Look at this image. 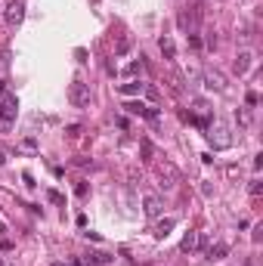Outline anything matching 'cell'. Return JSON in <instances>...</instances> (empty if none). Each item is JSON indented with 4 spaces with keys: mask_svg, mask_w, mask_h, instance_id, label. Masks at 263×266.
<instances>
[{
    "mask_svg": "<svg viewBox=\"0 0 263 266\" xmlns=\"http://www.w3.org/2000/svg\"><path fill=\"white\" fill-rule=\"evenodd\" d=\"M47 198H50L53 204H65V198H62V192H56V189H50V192H47Z\"/></svg>",
    "mask_w": 263,
    "mask_h": 266,
    "instance_id": "e0dca14e",
    "label": "cell"
},
{
    "mask_svg": "<svg viewBox=\"0 0 263 266\" xmlns=\"http://www.w3.org/2000/svg\"><path fill=\"white\" fill-rule=\"evenodd\" d=\"M263 192V186H260V180H254V183H251V195H260Z\"/></svg>",
    "mask_w": 263,
    "mask_h": 266,
    "instance_id": "603a6c76",
    "label": "cell"
},
{
    "mask_svg": "<svg viewBox=\"0 0 263 266\" xmlns=\"http://www.w3.org/2000/svg\"><path fill=\"white\" fill-rule=\"evenodd\" d=\"M201 248V235L195 232V229H189L186 235H183V241H180V251L183 254H192V251H198Z\"/></svg>",
    "mask_w": 263,
    "mask_h": 266,
    "instance_id": "8992f818",
    "label": "cell"
},
{
    "mask_svg": "<svg viewBox=\"0 0 263 266\" xmlns=\"http://www.w3.org/2000/svg\"><path fill=\"white\" fill-rule=\"evenodd\" d=\"M75 59H77V62H87V50L77 47V50H75Z\"/></svg>",
    "mask_w": 263,
    "mask_h": 266,
    "instance_id": "7402d4cb",
    "label": "cell"
},
{
    "mask_svg": "<svg viewBox=\"0 0 263 266\" xmlns=\"http://www.w3.org/2000/svg\"><path fill=\"white\" fill-rule=\"evenodd\" d=\"M208 143L220 152V149H229L232 146V136H229V127L226 124H211L208 127Z\"/></svg>",
    "mask_w": 263,
    "mask_h": 266,
    "instance_id": "7a4b0ae2",
    "label": "cell"
},
{
    "mask_svg": "<svg viewBox=\"0 0 263 266\" xmlns=\"http://www.w3.org/2000/svg\"><path fill=\"white\" fill-rule=\"evenodd\" d=\"M186 38H189V47H192V50H201V38H198V31L186 34Z\"/></svg>",
    "mask_w": 263,
    "mask_h": 266,
    "instance_id": "2e32d148",
    "label": "cell"
},
{
    "mask_svg": "<svg viewBox=\"0 0 263 266\" xmlns=\"http://www.w3.org/2000/svg\"><path fill=\"white\" fill-rule=\"evenodd\" d=\"M127 109L130 114H140V118H149V121H158V109H152V106H146V102H127Z\"/></svg>",
    "mask_w": 263,
    "mask_h": 266,
    "instance_id": "5b68a950",
    "label": "cell"
},
{
    "mask_svg": "<svg viewBox=\"0 0 263 266\" xmlns=\"http://www.w3.org/2000/svg\"><path fill=\"white\" fill-rule=\"evenodd\" d=\"M68 102H72L75 109H87L90 106V87L84 80H75L72 87H68Z\"/></svg>",
    "mask_w": 263,
    "mask_h": 266,
    "instance_id": "3957f363",
    "label": "cell"
},
{
    "mask_svg": "<svg viewBox=\"0 0 263 266\" xmlns=\"http://www.w3.org/2000/svg\"><path fill=\"white\" fill-rule=\"evenodd\" d=\"M143 90H146L143 80H130V84H121V93H124V96H136V93H143Z\"/></svg>",
    "mask_w": 263,
    "mask_h": 266,
    "instance_id": "8fae6325",
    "label": "cell"
},
{
    "mask_svg": "<svg viewBox=\"0 0 263 266\" xmlns=\"http://www.w3.org/2000/svg\"><path fill=\"white\" fill-rule=\"evenodd\" d=\"M174 226H177V223H174L170 217H167V220H161V223L155 226V238H167V235H170V229H174Z\"/></svg>",
    "mask_w": 263,
    "mask_h": 266,
    "instance_id": "7c38bea8",
    "label": "cell"
},
{
    "mask_svg": "<svg viewBox=\"0 0 263 266\" xmlns=\"http://www.w3.org/2000/svg\"><path fill=\"white\" fill-rule=\"evenodd\" d=\"M112 260H115L112 254H102V251H96V254H90V257H87V260H81V263H84V266H109Z\"/></svg>",
    "mask_w": 263,
    "mask_h": 266,
    "instance_id": "9c48e42d",
    "label": "cell"
},
{
    "mask_svg": "<svg viewBox=\"0 0 263 266\" xmlns=\"http://www.w3.org/2000/svg\"><path fill=\"white\" fill-rule=\"evenodd\" d=\"M130 47H133V38H127V34H124V38L115 43V56H127V53H130Z\"/></svg>",
    "mask_w": 263,
    "mask_h": 266,
    "instance_id": "5bb4252c",
    "label": "cell"
},
{
    "mask_svg": "<svg viewBox=\"0 0 263 266\" xmlns=\"http://www.w3.org/2000/svg\"><path fill=\"white\" fill-rule=\"evenodd\" d=\"M204 87H211V90H217V93H223L226 90V80H223V75L220 72H204Z\"/></svg>",
    "mask_w": 263,
    "mask_h": 266,
    "instance_id": "52a82bcc",
    "label": "cell"
},
{
    "mask_svg": "<svg viewBox=\"0 0 263 266\" xmlns=\"http://www.w3.org/2000/svg\"><path fill=\"white\" fill-rule=\"evenodd\" d=\"M6 164V152H3V149H0V167H3Z\"/></svg>",
    "mask_w": 263,
    "mask_h": 266,
    "instance_id": "cb8c5ba5",
    "label": "cell"
},
{
    "mask_svg": "<svg viewBox=\"0 0 263 266\" xmlns=\"http://www.w3.org/2000/svg\"><path fill=\"white\" fill-rule=\"evenodd\" d=\"M22 180H25V186H31V189H34V186H38V183H34V177H31V173H28V170H25V173H22Z\"/></svg>",
    "mask_w": 263,
    "mask_h": 266,
    "instance_id": "44dd1931",
    "label": "cell"
},
{
    "mask_svg": "<svg viewBox=\"0 0 263 266\" xmlns=\"http://www.w3.org/2000/svg\"><path fill=\"white\" fill-rule=\"evenodd\" d=\"M251 62H254V56H251L248 50H245V53H238V56H235V65H232V68H235V75H245L248 68H251Z\"/></svg>",
    "mask_w": 263,
    "mask_h": 266,
    "instance_id": "30bf717a",
    "label": "cell"
},
{
    "mask_svg": "<svg viewBox=\"0 0 263 266\" xmlns=\"http://www.w3.org/2000/svg\"><path fill=\"white\" fill-rule=\"evenodd\" d=\"M0 266H3V263H0Z\"/></svg>",
    "mask_w": 263,
    "mask_h": 266,
    "instance_id": "d4e9b609",
    "label": "cell"
},
{
    "mask_svg": "<svg viewBox=\"0 0 263 266\" xmlns=\"http://www.w3.org/2000/svg\"><path fill=\"white\" fill-rule=\"evenodd\" d=\"M158 47H161L164 59H174V56H177V47H174V40H170V38H161V40H158Z\"/></svg>",
    "mask_w": 263,
    "mask_h": 266,
    "instance_id": "4fadbf2b",
    "label": "cell"
},
{
    "mask_svg": "<svg viewBox=\"0 0 263 266\" xmlns=\"http://www.w3.org/2000/svg\"><path fill=\"white\" fill-rule=\"evenodd\" d=\"M226 251H229V248H226L223 241H220V245H214V248L208 251V257H211V260H223V257H226Z\"/></svg>",
    "mask_w": 263,
    "mask_h": 266,
    "instance_id": "9a60e30c",
    "label": "cell"
},
{
    "mask_svg": "<svg viewBox=\"0 0 263 266\" xmlns=\"http://www.w3.org/2000/svg\"><path fill=\"white\" fill-rule=\"evenodd\" d=\"M143 211H146V217H158L161 214V198H158V195H146L143 198Z\"/></svg>",
    "mask_w": 263,
    "mask_h": 266,
    "instance_id": "ba28073f",
    "label": "cell"
},
{
    "mask_svg": "<svg viewBox=\"0 0 263 266\" xmlns=\"http://www.w3.org/2000/svg\"><path fill=\"white\" fill-rule=\"evenodd\" d=\"M143 158H146V161L152 158V143H149V140H143Z\"/></svg>",
    "mask_w": 263,
    "mask_h": 266,
    "instance_id": "ffe728a7",
    "label": "cell"
},
{
    "mask_svg": "<svg viewBox=\"0 0 263 266\" xmlns=\"http://www.w3.org/2000/svg\"><path fill=\"white\" fill-rule=\"evenodd\" d=\"M16 118H19V99L16 93H3L0 96V133H6L16 124Z\"/></svg>",
    "mask_w": 263,
    "mask_h": 266,
    "instance_id": "6da1fadb",
    "label": "cell"
},
{
    "mask_svg": "<svg viewBox=\"0 0 263 266\" xmlns=\"http://www.w3.org/2000/svg\"><path fill=\"white\" fill-rule=\"evenodd\" d=\"M22 149H25V152H34V149H38V140H34V136H28V140H22Z\"/></svg>",
    "mask_w": 263,
    "mask_h": 266,
    "instance_id": "ac0fdd59",
    "label": "cell"
},
{
    "mask_svg": "<svg viewBox=\"0 0 263 266\" xmlns=\"http://www.w3.org/2000/svg\"><path fill=\"white\" fill-rule=\"evenodd\" d=\"M140 72H143V62H130V65H127V75H130V77H136Z\"/></svg>",
    "mask_w": 263,
    "mask_h": 266,
    "instance_id": "d6986e66",
    "label": "cell"
},
{
    "mask_svg": "<svg viewBox=\"0 0 263 266\" xmlns=\"http://www.w3.org/2000/svg\"><path fill=\"white\" fill-rule=\"evenodd\" d=\"M3 19L9 25H19V22L25 19V0H9L6 9H3Z\"/></svg>",
    "mask_w": 263,
    "mask_h": 266,
    "instance_id": "277c9868",
    "label": "cell"
}]
</instances>
